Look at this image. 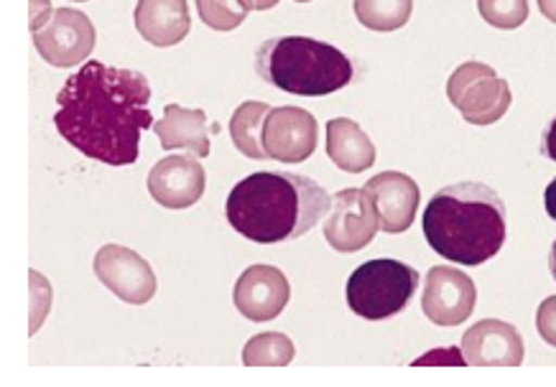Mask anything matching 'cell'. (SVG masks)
I'll use <instances>...</instances> for the list:
<instances>
[{"instance_id":"1","label":"cell","mask_w":556,"mask_h":387,"mask_svg":"<svg viewBox=\"0 0 556 387\" xmlns=\"http://www.w3.org/2000/svg\"><path fill=\"white\" fill-rule=\"evenodd\" d=\"M54 126L72 149L108 166L138 160L143 130L153 128L151 85L136 69L85 62L56 94Z\"/></svg>"},{"instance_id":"2","label":"cell","mask_w":556,"mask_h":387,"mask_svg":"<svg viewBox=\"0 0 556 387\" xmlns=\"http://www.w3.org/2000/svg\"><path fill=\"white\" fill-rule=\"evenodd\" d=\"M332 196L309 177L258 171L238 181L225 202L230 228L258 245L289 243L321 222Z\"/></svg>"},{"instance_id":"3","label":"cell","mask_w":556,"mask_h":387,"mask_svg":"<svg viewBox=\"0 0 556 387\" xmlns=\"http://www.w3.org/2000/svg\"><path fill=\"white\" fill-rule=\"evenodd\" d=\"M431 250L457 266H482L506 243V204L480 181H459L431 196L424 209Z\"/></svg>"},{"instance_id":"4","label":"cell","mask_w":556,"mask_h":387,"mask_svg":"<svg viewBox=\"0 0 556 387\" xmlns=\"http://www.w3.org/2000/svg\"><path fill=\"white\" fill-rule=\"evenodd\" d=\"M255 72L263 82L299 98H325L355 79L353 62L340 49L309 36H278L255 51Z\"/></svg>"},{"instance_id":"5","label":"cell","mask_w":556,"mask_h":387,"mask_svg":"<svg viewBox=\"0 0 556 387\" xmlns=\"http://www.w3.org/2000/svg\"><path fill=\"white\" fill-rule=\"evenodd\" d=\"M419 286L416 268L401 260H368L348 279V306L361 319L383 321L401 313Z\"/></svg>"},{"instance_id":"6","label":"cell","mask_w":556,"mask_h":387,"mask_svg":"<svg viewBox=\"0 0 556 387\" xmlns=\"http://www.w3.org/2000/svg\"><path fill=\"white\" fill-rule=\"evenodd\" d=\"M447 98L470 126H493L510 109L514 94L506 79L482 62H465L452 72Z\"/></svg>"},{"instance_id":"7","label":"cell","mask_w":556,"mask_h":387,"mask_svg":"<svg viewBox=\"0 0 556 387\" xmlns=\"http://www.w3.org/2000/svg\"><path fill=\"white\" fill-rule=\"evenodd\" d=\"M380 219L365 189H342L332 196L325 219V240L338 253H357L378 235Z\"/></svg>"},{"instance_id":"8","label":"cell","mask_w":556,"mask_h":387,"mask_svg":"<svg viewBox=\"0 0 556 387\" xmlns=\"http://www.w3.org/2000/svg\"><path fill=\"white\" fill-rule=\"evenodd\" d=\"M98 41L92 21L83 11L60 9L39 31H34L36 51L51 67H75L90 60Z\"/></svg>"},{"instance_id":"9","label":"cell","mask_w":556,"mask_h":387,"mask_svg":"<svg viewBox=\"0 0 556 387\" xmlns=\"http://www.w3.org/2000/svg\"><path fill=\"white\" fill-rule=\"evenodd\" d=\"M94 275L121 301L143 306L156 296V273L149 260L123 245H102L94 255Z\"/></svg>"},{"instance_id":"10","label":"cell","mask_w":556,"mask_h":387,"mask_svg":"<svg viewBox=\"0 0 556 387\" xmlns=\"http://www.w3.org/2000/svg\"><path fill=\"white\" fill-rule=\"evenodd\" d=\"M478 288L463 270L437 266L427 273L421 309L434 326H459L472 317Z\"/></svg>"},{"instance_id":"11","label":"cell","mask_w":556,"mask_h":387,"mask_svg":"<svg viewBox=\"0 0 556 387\" xmlns=\"http://www.w3.org/2000/svg\"><path fill=\"white\" fill-rule=\"evenodd\" d=\"M319 126L304 107H274L263 128V149L278 164H304L317 151Z\"/></svg>"},{"instance_id":"12","label":"cell","mask_w":556,"mask_h":387,"mask_svg":"<svg viewBox=\"0 0 556 387\" xmlns=\"http://www.w3.org/2000/svg\"><path fill=\"white\" fill-rule=\"evenodd\" d=\"M526 347L516 326L501 319H482L463 337V360L472 367H518Z\"/></svg>"},{"instance_id":"13","label":"cell","mask_w":556,"mask_h":387,"mask_svg":"<svg viewBox=\"0 0 556 387\" xmlns=\"http://www.w3.org/2000/svg\"><path fill=\"white\" fill-rule=\"evenodd\" d=\"M149 194L166 209H189L202 199L207 186L204 166L192 156H166L149 173Z\"/></svg>"},{"instance_id":"14","label":"cell","mask_w":556,"mask_h":387,"mask_svg":"<svg viewBox=\"0 0 556 387\" xmlns=\"http://www.w3.org/2000/svg\"><path fill=\"white\" fill-rule=\"evenodd\" d=\"M289 298L291 286L287 275L274 266H263V262L248 268L232 291L236 309L255 324L276 319L289 306Z\"/></svg>"},{"instance_id":"15","label":"cell","mask_w":556,"mask_h":387,"mask_svg":"<svg viewBox=\"0 0 556 387\" xmlns=\"http://www.w3.org/2000/svg\"><path fill=\"white\" fill-rule=\"evenodd\" d=\"M365 192L376 204L380 230L401 235V232L412 228L421 204L419 184L412 177L401 171H383L365 184Z\"/></svg>"},{"instance_id":"16","label":"cell","mask_w":556,"mask_h":387,"mask_svg":"<svg viewBox=\"0 0 556 387\" xmlns=\"http://www.w3.org/2000/svg\"><path fill=\"white\" fill-rule=\"evenodd\" d=\"M134 21L138 34L161 49L177 47L192 28L187 0H138Z\"/></svg>"},{"instance_id":"17","label":"cell","mask_w":556,"mask_h":387,"mask_svg":"<svg viewBox=\"0 0 556 387\" xmlns=\"http://www.w3.org/2000/svg\"><path fill=\"white\" fill-rule=\"evenodd\" d=\"M153 133L159 136L164 151L181 149L197 158H207L212 151L204 109H187L177 102H169L164 107V118L153 122Z\"/></svg>"},{"instance_id":"18","label":"cell","mask_w":556,"mask_h":387,"mask_svg":"<svg viewBox=\"0 0 556 387\" xmlns=\"http://www.w3.org/2000/svg\"><path fill=\"white\" fill-rule=\"evenodd\" d=\"M327 156L342 171L363 173L376 164V145L355 120L334 118L327 122Z\"/></svg>"},{"instance_id":"19","label":"cell","mask_w":556,"mask_h":387,"mask_svg":"<svg viewBox=\"0 0 556 387\" xmlns=\"http://www.w3.org/2000/svg\"><path fill=\"white\" fill-rule=\"evenodd\" d=\"M270 105L258 100H248L240 105L230 118V138L236 149L248 158L268 160V153L263 149V128L270 113Z\"/></svg>"},{"instance_id":"20","label":"cell","mask_w":556,"mask_h":387,"mask_svg":"<svg viewBox=\"0 0 556 387\" xmlns=\"http://www.w3.org/2000/svg\"><path fill=\"white\" fill-rule=\"evenodd\" d=\"M414 0H355V16L370 31H399L412 21Z\"/></svg>"},{"instance_id":"21","label":"cell","mask_w":556,"mask_h":387,"mask_svg":"<svg viewBox=\"0 0 556 387\" xmlns=\"http://www.w3.org/2000/svg\"><path fill=\"white\" fill-rule=\"evenodd\" d=\"M294 354L296 347L287 334L266 332L243 347V364L245 367H287Z\"/></svg>"},{"instance_id":"22","label":"cell","mask_w":556,"mask_h":387,"mask_svg":"<svg viewBox=\"0 0 556 387\" xmlns=\"http://www.w3.org/2000/svg\"><path fill=\"white\" fill-rule=\"evenodd\" d=\"M478 11L485 24L514 31L529 18V0H478Z\"/></svg>"},{"instance_id":"23","label":"cell","mask_w":556,"mask_h":387,"mask_svg":"<svg viewBox=\"0 0 556 387\" xmlns=\"http://www.w3.org/2000/svg\"><path fill=\"white\" fill-rule=\"evenodd\" d=\"M197 13L212 31H232L248 16V11L238 0H197Z\"/></svg>"},{"instance_id":"24","label":"cell","mask_w":556,"mask_h":387,"mask_svg":"<svg viewBox=\"0 0 556 387\" xmlns=\"http://www.w3.org/2000/svg\"><path fill=\"white\" fill-rule=\"evenodd\" d=\"M536 328L548 347H556V296H548L536 311Z\"/></svg>"},{"instance_id":"25","label":"cell","mask_w":556,"mask_h":387,"mask_svg":"<svg viewBox=\"0 0 556 387\" xmlns=\"http://www.w3.org/2000/svg\"><path fill=\"white\" fill-rule=\"evenodd\" d=\"M54 16L51 11V0H31V31H39Z\"/></svg>"},{"instance_id":"26","label":"cell","mask_w":556,"mask_h":387,"mask_svg":"<svg viewBox=\"0 0 556 387\" xmlns=\"http://www.w3.org/2000/svg\"><path fill=\"white\" fill-rule=\"evenodd\" d=\"M541 151H544L546 158H552L554 164H556V118L552 120V126L546 128L544 143H541Z\"/></svg>"},{"instance_id":"27","label":"cell","mask_w":556,"mask_h":387,"mask_svg":"<svg viewBox=\"0 0 556 387\" xmlns=\"http://www.w3.org/2000/svg\"><path fill=\"white\" fill-rule=\"evenodd\" d=\"M544 204H546V215L554 219L556 222V179L552 181V184L546 186V192H544Z\"/></svg>"},{"instance_id":"28","label":"cell","mask_w":556,"mask_h":387,"mask_svg":"<svg viewBox=\"0 0 556 387\" xmlns=\"http://www.w3.org/2000/svg\"><path fill=\"white\" fill-rule=\"evenodd\" d=\"M243 9L251 13V11H268L274 9V5H278V0H238Z\"/></svg>"},{"instance_id":"29","label":"cell","mask_w":556,"mask_h":387,"mask_svg":"<svg viewBox=\"0 0 556 387\" xmlns=\"http://www.w3.org/2000/svg\"><path fill=\"white\" fill-rule=\"evenodd\" d=\"M539 11L546 21L556 24V0H539Z\"/></svg>"},{"instance_id":"30","label":"cell","mask_w":556,"mask_h":387,"mask_svg":"<svg viewBox=\"0 0 556 387\" xmlns=\"http://www.w3.org/2000/svg\"><path fill=\"white\" fill-rule=\"evenodd\" d=\"M548 270H552V275H554V281H556V240H554V245H552V255H548Z\"/></svg>"},{"instance_id":"31","label":"cell","mask_w":556,"mask_h":387,"mask_svg":"<svg viewBox=\"0 0 556 387\" xmlns=\"http://www.w3.org/2000/svg\"><path fill=\"white\" fill-rule=\"evenodd\" d=\"M296 3H312V0H296Z\"/></svg>"},{"instance_id":"32","label":"cell","mask_w":556,"mask_h":387,"mask_svg":"<svg viewBox=\"0 0 556 387\" xmlns=\"http://www.w3.org/2000/svg\"><path fill=\"white\" fill-rule=\"evenodd\" d=\"M77 3H85V0H77Z\"/></svg>"}]
</instances>
